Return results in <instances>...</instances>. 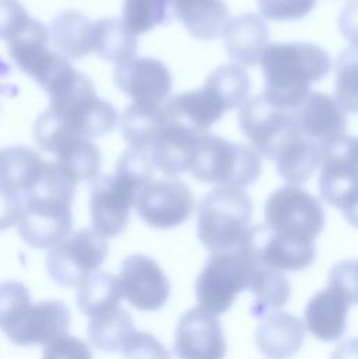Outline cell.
<instances>
[{"label": "cell", "mask_w": 358, "mask_h": 359, "mask_svg": "<svg viewBox=\"0 0 358 359\" xmlns=\"http://www.w3.org/2000/svg\"><path fill=\"white\" fill-rule=\"evenodd\" d=\"M77 182L56 163L45 161L31 188L22 194L18 234L32 248H52L65 240L73 224L72 202Z\"/></svg>", "instance_id": "cell-1"}, {"label": "cell", "mask_w": 358, "mask_h": 359, "mask_svg": "<svg viewBox=\"0 0 358 359\" xmlns=\"http://www.w3.org/2000/svg\"><path fill=\"white\" fill-rule=\"evenodd\" d=\"M260 65L264 98L278 108L293 111L309 95L310 87L329 74L331 59L314 43L275 42L268 43Z\"/></svg>", "instance_id": "cell-2"}, {"label": "cell", "mask_w": 358, "mask_h": 359, "mask_svg": "<svg viewBox=\"0 0 358 359\" xmlns=\"http://www.w3.org/2000/svg\"><path fill=\"white\" fill-rule=\"evenodd\" d=\"M251 201L241 188L218 187L198 205V238L211 252L239 248L251 227Z\"/></svg>", "instance_id": "cell-3"}, {"label": "cell", "mask_w": 358, "mask_h": 359, "mask_svg": "<svg viewBox=\"0 0 358 359\" xmlns=\"http://www.w3.org/2000/svg\"><path fill=\"white\" fill-rule=\"evenodd\" d=\"M118 125L115 108L97 94L77 100L62 108H48L34 125V137L45 153H53L56 144L66 136L100 137Z\"/></svg>", "instance_id": "cell-4"}, {"label": "cell", "mask_w": 358, "mask_h": 359, "mask_svg": "<svg viewBox=\"0 0 358 359\" xmlns=\"http://www.w3.org/2000/svg\"><path fill=\"white\" fill-rule=\"evenodd\" d=\"M190 172L205 184L243 189L260 177L261 158L250 146L204 133L199 136Z\"/></svg>", "instance_id": "cell-5"}, {"label": "cell", "mask_w": 358, "mask_h": 359, "mask_svg": "<svg viewBox=\"0 0 358 359\" xmlns=\"http://www.w3.org/2000/svg\"><path fill=\"white\" fill-rule=\"evenodd\" d=\"M256 258L246 245L227 251H213L195 280V297L199 307L223 314L236 297L248 287Z\"/></svg>", "instance_id": "cell-6"}, {"label": "cell", "mask_w": 358, "mask_h": 359, "mask_svg": "<svg viewBox=\"0 0 358 359\" xmlns=\"http://www.w3.org/2000/svg\"><path fill=\"white\" fill-rule=\"evenodd\" d=\"M320 149V196L358 229V136L344 135Z\"/></svg>", "instance_id": "cell-7"}, {"label": "cell", "mask_w": 358, "mask_h": 359, "mask_svg": "<svg viewBox=\"0 0 358 359\" xmlns=\"http://www.w3.org/2000/svg\"><path fill=\"white\" fill-rule=\"evenodd\" d=\"M265 226L279 234L314 241L324 227V209L320 201L299 185L277 188L264 206Z\"/></svg>", "instance_id": "cell-8"}, {"label": "cell", "mask_w": 358, "mask_h": 359, "mask_svg": "<svg viewBox=\"0 0 358 359\" xmlns=\"http://www.w3.org/2000/svg\"><path fill=\"white\" fill-rule=\"evenodd\" d=\"M239 128L250 147L272 161L291 140L302 135L293 111L272 105L263 94L243 102L239 109Z\"/></svg>", "instance_id": "cell-9"}, {"label": "cell", "mask_w": 358, "mask_h": 359, "mask_svg": "<svg viewBox=\"0 0 358 359\" xmlns=\"http://www.w3.org/2000/svg\"><path fill=\"white\" fill-rule=\"evenodd\" d=\"M108 255V243L94 229L83 227L51 248L46 271L60 286H79L94 273Z\"/></svg>", "instance_id": "cell-10"}, {"label": "cell", "mask_w": 358, "mask_h": 359, "mask_svg": "<svg viewBox=\"0 0 358 359\" xmlns=\"http://www.w3.org/2000/svg\"><path fill=\"white\" fill-rule=\"evenodd\" d=\"M139 188L114 174H98L90 181V217L93 229L104 237L119 236L135 206Z\"/></svg>", "instance_id": "cell-11"}, {"label": "cell", "mask_w": 358, "mask_h": 359, "mask_svg": "<svg viewBox=\"0 0 358 359\" xmlns=\"http://www.w3.org/2000/svg\"><path fill=\"white\" fill-rule=\"evenodd\" d=\"M139 217L150 227L167 230L185 223L195 208L190 187L174 177L150 181L135 202Z\"/></svg>", "instance_id": "cell-12"}, {"label": "cell", "mask_w": 358, "mask_h": 359, "mask_svg": "<svg viewBox=\"0 0 358 359\" xmlns=\"http://www.w3.org/2000/svg\"><path fill=\"white\" fill-rule=\"evenodd\" d=\"M125 300L140 311H156L170 296V282L160 265L147 255L126 257L118 276Z\"/></svg>", "instance_id": "cell-13"}, {"label": "cell", "mask_w": 358, "mask_h": 359, "mask_svg": "<svg viewBox=\"0 0 358 359\" xmlns=\"http://www.w3.org/2000/svg\"><path fill=\"white\" fill-rule=\"evenodd\" d=\"M246 245L258 264L281 272L303 271L316 258L314 241L275 233L265 224L250 227Z\"/></svg>", "instance_id": "cell-14"}, {"label": "cell", "mask_w": 358, "mask_h": 359, "mask_svg": "<svg viewBox=\"0 0 358 359\" xmlns=\"http://www.w3.org/2000/svg\"><path fill=\"white\" fill-rule=\"evenodd\" d=\"M173 345L178 359H223L227 351L220 321L199 306L180 317Z\"/></svg>", "instance_id": "cell-15"}, {"label": "cell", "mask_w": 358, "mask_h": 359, "mask_svg": "<svg viewBox=\"0 0 358 359\" xmlns=\"http://www.w3.org/2000/svg\"><path fill=\"white\" fill-rule=\"evenodd\" d=\"M114 83L133 104L163 105L173 77L167 66L154 57H133L114 69Z\"/></svg>", "instance_id": "cell-16"}, {"label": "cell", "mask_w": 358, "mask_h": 359, "mask_svg": "<svg viewBox=\"0 0 358 359\" xmlns=\"http://www.w3.org/2000/svg\"><path fill=\"white\" fill-rule=\"evenodd\" d=\"M70 320V310L63 302L44 300L31 304L3 332L17 346L46 345L52 339L66 335Z\"/></svg>", "instance_id": "cell-17"}, {"label": "cell", "mask_w": 358, "mask_h": 359, "mask_svg": "<svg viewBox=\"0 0 358 359\" xmlns=\"http://www.w3.org/2000/svg\"><path fill=\"white\" fill-rule=\"evenodd\" d=\"M293 116L302 136L320 147L345 135L347 112L329 94L310 91Z\"/></svg>", "instance_id": "cell-18"}, {"label": "cell", "mask_w": 358, "mask_h": 359, "mask_svg": "<svg viewBox=\"0 0 358 359\" xmlns=\"http://www.w3.org/2000/svg\"><path fill=\"white\" fill-rule=\"evenodd\" d=\"M227 111L218 93L206 83L201 88L175 94L163 104V112L168 121L198 133H208V129Z\"/></svg>", "instance_id": "cell-19"}, {"label": "cell", "mask_w": 358, "mask_h": 359, "mask_svg": "<svg viewBox=\"0 0 358 359\" xmlns=\"http://www.w3.org/2000/svg\"><path fill=\"white\" fill-rule=\"evenodd\" d=\"M227 56L240 67L260 63L268 46V25L257 14L244 13L229 18L222 32Z\"/></svg>", "instance_id": "cell-20"}, {"label": "cell", "mask_w": 358, "mask_h": 359, "mask_svg": "<svg viewBox=\"0 0 358 359\" xmlns=\"http://www.w3.org/2000/svg\"><path fill=\"white\" fill-rule=\"evenodd\" d=\"M201 135L204 133H198L166 118L159 137L149 150L156 168L167 177L190 171Z\"/></svg>", "instance_id": "cell-21"}, {"label": "cell", "mask_w": 358, "mask_h": 359, "mask_svg": "<svg viewBox=\"0 0 358 359\" xmlns=\"http://www.w3.org/2000/svg\"><path fill=\"white\" fill-rule=\"evenodd\" d=\"M305 324L289 313H271L260 323L254 344L268 359H286L296 353L305 341Z\"/></svg>", "instance_id": "cell-22"}, {"label": "cell", "mask_w": 358, "mask_h": 359, "mask_svg": "<svg viewBox=\"0 0 358 359\" xmlns=\"http://www.w3.org/2000/svg\"><path fill=\"white\" fill-rule=\"evenodd\" d=\"M350 303L336 289L327 286L314 293L305 309V328L324 342L340 339L347 330Z\"/></svg>", "instance_id": "cell-23"}, {"label": "cell", "mask_w": 358, "mask_h": 359, "mask_svg": "<svg viewBox=\"0 0 358 359\" xmlns=\"http://www.w3.org/2000/svg\"><path fill=\"white\" fill-rule=\"evenodd\" d=\"M6 42L8 53L18 69L35 81L55 55L49 49L48 29L31 17Z\"/></svg>", "instance_id": "cell-24"}, {"label": "cell", "mask_w": 358, "mask_h": 359, "mask_svg": "<svg viewBox=\"0 0 358 359\" xmlns=\"http://www.w3.org/2000/svg\"><path fill=\"white\" fill-rule=\"evenodd\" d=\"M175 18L195 39L212 41L222 35L230 17L223 0H175Z\"/></svg>", "instance_id": "cell-25"}, {"label": "cell", "mask_w": 358, "mask_h": 359, "mask_svg": "<svg viewBox=\"0 0 358 359\" xmlns=\"http://www.w3.org/2000/svg\"><path fill=\"white\" fill-rule=\"evenodd\" d=\"M93 22L77 10L58 14L48 32L56 53L67 60H79L91 53Z\"/></svg>", "instance_id": "cell-26"}, {"label": "cell", "mask_w": 358, "mask_h": 359, "mask_svg": "<svg viewBox=\"0 0 358 359\" xmlns=\"http://www.w3.org/2000/svg\"><path fill=\"white\" fill-rule=\"evenodd\" d=\"M91 50L105 62L121 65L136 57L138 39L121 18L105 17L93 22Z\"/></svg>", "instance_id": "cell-27"}, {"label": "cell", "mask_w": 358, "mask_h": 359, "mask_svg": "<svg viewBox=\"0 0 358 359\" xmlns=\"http://www.w3.org/2000/svg\"><path fill=\"white\" fill-rule=\"evenodd\" d=\"M247 290L253 296L250 313L256 318H264L275 313L291 297V285L284 272L267 268L257 261Z\"/></svg>", "instance_id": "cell-28"}, {"label": "cell", "mask_w": 358, "mask_h": 359, "mask_svg": "<svg viewBox=\"0 0 358 359\" xmlns=\"http://www.w3.org/2000/svg\"><path fill=\"white\" fill-rule=\"evenodd\" d=\"M56 163L76 181H91L101 167V151L91 139L66 136L55 147Z\"/></svg>", "instance_id": "cell-29"}, {"label": "cell", "mask_w": 358, "mask_h": 359, "mask_svg": "<svg viewBox=\"0 0 358 359\" xmlns=\"http://www.w3.org/2000/svg\"><path fill=\"white\" fill-rule=\"evenodd\" d=\"M320 146L300 135L291 140L274 161L277 171L284 181L291 185H299L306 182L314 174L320 165Z\"/></svg>", "instance_id": "cell-30"}, {"label": "cell", "mask_w": 358, "mask_h": 359, "mask_svg": "<svg viewBox=\"0 0 358 359\" xmlns=\"http://www.w3.org/2000/svg\"><path fill=\"white\" fill-rule=\"evenodd\" d=\"M164 122L163 105L132 102L121 116V132L129 147L149 151L159 137Z\"/></svg>", "instance_id": "cell-31"}, {"label": "cell", "mask_w": 358, "mask_h": 359, "mask_svg": "<svg viewBox=\"0 0 358 359\" xmlns=\"http://www.w3.org/2000/svg\"><path fill=\"white\" fill-rule=\"evenodd\" d=\"M121 297L118 278L105 271L91 273L77 286V306L90 318L118 309Z\"/></svg>", "instance_id": "cell-32"}, {"label": "cell", "mask_w": 358, "mask_h": 359, "mask_svg": "<svg viewBox=\"0 0 358 359\" xmlns=\"http://www.w3.org/2000/svg\"><path fill=\"white\" fill-rule=\"evenodd\" d=\"M45 160L27 146H10L0 150V182L27 192L39 177Z\"/></svg>", "instance_id": "cell-33"}, {"label": "cell", "mask_w": 358, "mask_h": 359, "mask_svg": "<svg viewBox=\"0 0 358 359\" xmlns=\"http://www.w3.org/2000/svg\"><path fill=\"white\" fill-rule=\"evenodd\" d=\"M135 332V324L131 314L118 307L105 314L91 317L87 334L91 345L102 352H117L125 341Z\"/></svg>", "instance_id": "cell-34"}, {"label": "cell", "mask_w": 358, "mask_h": 359, "mask_svg": "<svg viewBox=\"0 0 358 359\" xmlns=\"http://www.w3.org/2000/svg\"><path fill=\"white\" fill-rule=\"evenodd\" d=\"M175 18V0H124L122 21L133 35H142Z\"/></svg>", "instance_id": "cell-35"}, {"label": "cell", "mask_w": 358, "mask_h": 359, "mask_svg": "<svg viewBox=\"0 0 358 359\" xmlns=\"http://www.w3.org/2000/svg\"><path fill=\"white\" fill-rule=\"evenodd\" d=\"M333 98L347 114H358V46L351 45L338 55Z\"/></svg>", "instance_id": "cell-36"}, {"label": "cell", "mask_w": 358, "mask_h": 359, "mask_svg": "<svg viewBox=\"0 0 358 359\" xmlns=\"http://www.w3.org/2000/svg\"><path fill=\"white\" fill-rule=\"evenodd\" d=\"M205 83L218 93L229 111L241 107L250 93L248 74L234 63L219 66L208 76Z\"/></svg>", "instance_id": "cell-37"}, {"label": "cell", "mask_w": 358, "mask_h": 359, "mask_svg": "<svg viewBox=\"0 0 358 359\" xmlns=\"http://www.w3.org/2000/svg\"><path fill=\"white\" fill-rule=\"evenodd\" d=\"M156 165L150 151L128 147L118 158L115 174L131 181L139 189L153 181Z\"/></svg>", "instance_id": "cell-38"}, {"label": "cell", "mask_w": 358, "mask_h": 359, "mask_svg": "<svg viewBox=\"0 0 358 359\" xmlns=\"http://www.w3.org/2000/svg\"><path fill=\"white\" fill-rule=\"evenodd\" d=\"M31 306L29 289L18 280L0 283V328L6 331Z\"/></svg>", "instance_id": "cell-39"}, {"label": "cell", "mask_w": 358, "mask_h": 359, "mask_svg": "<svg viewBox=\"0 0 358 359\" xmlns=\"http://www.w3.org/2000/svg\"><path fill=\"white\" fill-rule=\"evenodd\" d=\"M317 0H257L261 17L272 21H296L312 13Z\"/></svg>", "instance_id": "cell-40"}, {"label": "cell", "mask_w": 358, "mask_h": 359, "mask_svg": "<svg viewBox=\"0 0 358 359\" xmlns=\"http://www.w3.org/2000/svg\"><path fill=\"white\" fill-rule=\"evenodd\" d=\"M124 359H171L170 351L152 334L135 331L119 349Z\"/></svg>", "instance_id": "cell-41"}, {"label": "cell", "mask_w": 358, "mask_h": 359, "mask_svg": "<svg viewBox=\"0 0 358 359\" xmlns=\"http://www.w3.org/2000/svg\"><path fill=\"white\" fill-rule=\"evenodd\" d=\"M329 286L340 292L350 304H358V259L336 262L327 275Z\"/></svg>", "instance_id": "cell-42"}, {"label": "cell", "mask_w": 358, "mask_h": 359, "mask_svg": "<svg viewBox=\"0 0 358 359\" xmlns=\"http://www.w3.org/2000/svg\"><path fill=\"white\" fill-rule=\"evenodd\" d=\"M42 359H93V355L84 341L66 334L45 345Z\"/></svg>", "instance_id": "cell-43"}, {"label": "cell", "mask_w": 358, "mask_h": 359, "mask_svg": "<svg viewBox=\"0 0 358 359\" xmlns=\"http://www.w3.org/2000/svg\"><path fill=\"white\" fill-rule=\"evenodd\" d=\"M22 209V195L0 182V231H4L18 223Z\"/></svg>", "instance_id": "cell-44"}, {"label": "cell", "mask_w": 358, "mask_h": 359, "mask_svg": "<svg viewBox=\"0 0 358 359\" xmlns=\"http://www.w3.org/2000/svg\"><path fill=\"white\" fill-rule=\"evenodd\" d=\"M28 18L29 14L18 0H0V39L7 41Z\"/></svg>", "instance_id": "cell-45"}, {"label": "cell", "mask_w": 358, "mask_h": 359, "mask_svg": "<svg viewBox=\"0 0 358 359\" xmlns=\"http://www.w3.org/2000/svg\"><path fill=\"white\" fill-rule=\"evenodd\" d=\"M338 27L341 34L351 42V45L358 46V0L348 1L341 10Z\"/></svg>", "instance_id": "cell-46"}, {"label": "cell", "mask_w": 358, "mask_h": 359, "mask_svg": "<svg viewBox=\"0 0 358 359\" xmlns=\"http://www.w3.org/2000/svg\"><path fill=\"white\" fill-rule=\"evenodd\" d=\"M330 359H358V338L344 339L336 346Z\"/></svg>", "instance_id": "cell-47"}]
</instances>
